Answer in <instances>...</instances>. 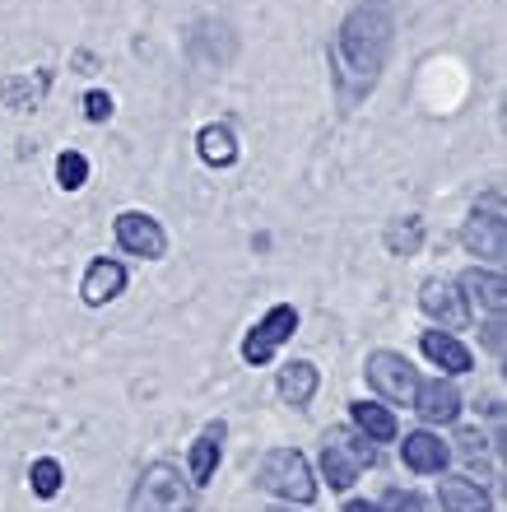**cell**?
<instances>
[{
	"label": "cell",
	"mask_w": 507,
	"mask_h": 512,
	"mask_svg": "<svg viewBox=\"0 0 507 512\" xmlns=\"http://www.w3.org/2000/svg\"><path fill=\"white\" fill-rule=\"evenodd\" d=\"M391 47V10L382 0H368L345 19L340 28V61H345V75H354L359 84H373L382 61H387Z\"/></svg>",
	"instance_id": "obj_1"
},
{
	"label": "cell",
	"mask_w": 507,
	"mask_h": 512,
	"mask_svg": "<svg viewBox=\"0 0 507 512\" xmlns=\"http://www.w3.org/2000/svg\"><path fill=\"white\" fill-rule=\"evenodd\" d=\"M377 461L373 443L359 429H326L321 438V475L331 489H349Z\"/></svg>",
	"instance_id": "obj_2"
},
{
	"label": "cell",
	"mask_w": 507,
	"mask_h": 512,
	"mask_svg": "<svg viewBox=\"0 0 507 512\" xmlns=\"http://www.w3.org/2000/svg\"><path fill=\"white\" fill-rule=\"evenodd\" d=\"M126 512H196V494H191V485L182 480L177 466L154 461V466H145L140 480H135V494H131V508Z\"/></svg>",
	"instance_id": "obj_3"
},
{
	"label": "cell",
	"mask_w": 507,
	"mask_h": 512,
	"mask_svg": "<svg viewBox=\"0 0 507 512\" xmlns=\"http://www.w3.org/2000/svg\"><path fill=\"white\" fill-rule=\"evenodd\" d=\"M256 480H261V489H270V494H280V499H289V503H312L317 499L312 466H307V457L294 452V447H275V452H266Z\"/></svg>",
	"instance_id": "obj_4"
},
{
	"label": "cell",
	"mask_w": 507,
	"mask_h": 512,
	"mask_svg": "<svg viewBox=\"0 0 507 512\" xmlns=\"http://www.w3.org/2000/svg\"><path fill=\"white\" fill-rule=\"evenodd\" d=\"M363 373H368V387H373L377 396H387V401H396V405H414L419 378H414V364L405 359V354L373 350L368 354V364H363Z\"/></svg>",
	"instance_id": "obj_5"
},
{
	"label": "cell",
	"mask_w": 507,
	"mask_h": 512,
	"mask_svg": "<svg viewBox=\"0 0 507 512\" xmlns=\"http://www.w3.org/2000/svg\"><path fill=\"white\" fill-rule=\"evenodd\" d=\"M294 331H298V312L289 308V303H275V308H270L266 317L247 331V340H242V359H247L252 368L270 364V359H275V350H280Z\"/></svg>",
	"instance_id": "obj_6"
},
{
	"label": "cell",
	"mask_w": 507,
	"mask_h": 512,
	"mask_svg": "<svg viewBox=\"0 0 507 512\" xmlns=\"http://www.w3.org/2000/svg\"><path fill=\"white\" fill-rule=\"evenodd\" d=\"M461 243H466L475 256H484V261H503V256H507L503 205H498V201L475 205V210H470V219H466V229H461Z\"/></svg>",
	"instance_id": "obj_7"
},
{
	"label": "cell",
	"mask_w": 507,
	"mask_h": 512,
	"mask_svg": "<svg viewBox=\"0 0 507 512\" xmlns=\"http://www.w3.org/2000/svg\"><path fill=\"white\" fill-rule=\"evenodd\" d=\"M117 243L131 256H149V261L168 252V238H163L159 219L145 215V210H126V215H117Z\"/></svg>",
	"instance_id": "obj_8"
},
{
	"label": "cell",
	"mask_w": 507,
	"mask_h": 512,
	"mask_svg": "<svg viewBox=\"0 0 507 512\" xmlns=\"http://www.w3.org/2000/svg\"><path fill=\"white\" fill-rule=\"evenodd\" d=\"M419 308H424L433 322H442V331H461V326L470 322L466 298H461V289H456L452 280H428L424 289H419Z\"/></svg>",
	"instance_id": "obj_9"
},
{
	"label": "cell",
	"mask_w": 507,
	"mask_h": 512,
	"mask_svg": "<svg viewBox=\"0 0 507 512\" xmlns=\"http://www.w3.org/2000/svg\"><path fill=\"white\" fill-rule=\"evenodd\" d=\"M447 443H442L438 433H428V429H419V433H405V443H401V461L410 466L414 475H442L447 471Z\"/></svg>",
	"instance_id": "obj_10"
},
{
	"label": "cell",
	"mask_w": 507,
	"mask_h": 512,
	"mask_svg": "<svg viewBox=\"0 0 507 512\" xmlns=\"http://www.w3.org/2000/svg\"><path fill=\"white\" fill-rule=\"evenodd\" d=\"M414 410H419V419L424 424H452L456 415H461V391L452 387V382H419V391H414Z\"/></svg>",
	"instance_id": "obj_11"
},
{
	"label": "cell",
	"mask_w": 507,
	"mask_h": 512,
	"mask_svg": "<svg viewBox=\"0 0 507 512\" xmlns=\"http://www.w3.org/2000/svg\"><path fill=\"white\" fill-rule=\"evenodd\" d=\"M419 350H424V359H433L442 373H452V378L475 368V354H470L452 331H424V336H419Z\"/></svg>",
	"instance_id": "obj_12"
},
{
	"label": "cell",
	"mask_w": 507,
	"mask_h": 512,
	"mask_svg": "<svg viewBox=\"0 0 507 512\" xmlns=\"http://www.w3.org/2000/svg\"><path fill=\"white\" fill-rule=\"evenodd\" d=\"M456 289H466L461 298H470V303H475V308H484L489 317H503V308H507V280L498 275V270H466Z\"/></svg>",
	"instance_id": "obj_13"
},
{
	"label": "cell",
	"mask_w": 507,
	"mask_h": 512,
	"mask_svg": "<svg viewBox=\"0 0 507 512\" xmlns=\"http://www.w3.org/2000/svg\"><path fill=\"white\" fill-rule=\"evenodd\" d=\"M126 289V266L121 261H94V266L84 270V284H80V294L89 308H103V303H112V298Z\"/></svg>",
	"instance_id": "obj_14"
},
{
	"label": "cell",
	"mask_w": 507,
	"mask_h": 512,
	"mask_svg": "<svg viewBox=\"0 0 507 512\" xmlns=\"http://www.w3.org/2000/svg\"><path fill=\"white\" fill-rule=\"evenodd\" d=\"M442 512H489V494H484L470 475H447L438 485Z\"/></svg>",
	"instance_id": "obj_15"
},
{
	"label": "cell",
	"mask_w": 507,
	"mask_h": 512,
	"mask_svg": "<svg viewBox=\"0 0 507 512\" xmlns=\"http://www.w3.org/2000/svg\"><path fill=\"white\" fill-rule=\"evenodd\" d=\"M312 396H317V368L307 364V359H294V364H284V368H280V401L294 405V410H303Z\"/></svg>",
	"instance_id": "obj_16"
},
{
	"label": "cell",
	"mask_w": 507,
	"mask_h": 512,
	"mask_svg": "<svg viewBox=\"0 0 507 512\" xmlns=\"http://www.w3.org/2000/svg\"><path fill=\"white\" fill-rule=\"evenodd\" d=\"M354 429L368 438V443H396V415L387 405H373V401H354Z\"/></svg>",
	"instance_id": "obj_17"
},
{
	"label": "cell",
	"mask_w": 507,
	"mask_h": 512,
	"mask_svg": "<svg viewBox=\"0 0 507 512\" xmlns=\"http://www.w3.org/2000/svg\"><path fill=\"white\" fill-rule=\"evenodd\" d=\"M219 452H224V424H210V429L191 443V485H205L219 466Z\"/></svg>",
	"instance_id": "obj_18"
},
{
	"label": "cell",
	"mask_w": 507,
	"mask_h": 512,
	"mask_svg": "<svg viewBox=\"0 0 507 512\" xmlns=\"http://www.w3.org/2000/svg\"><path fill=\"white\" fill-rule=\"evenodd\" d=\"M196 149H201V159L210 163V168H228V163H238V140H233V131L228 126H205L201 135H196Z\"/></svg>",
	"instance_id": "obj_19"
},
{
	"label": "cell",
	"mask_w": 507,
	"mask_h": 512,
	"mask_svg": "<svg viewBox=\"0 0 507 512\" xmlns=\"http://www.w3.org/2000/svg\"><path fill=\"white\" fill-rule=\"evenodd\" d=\"M419 243H424V224H419L414 215L391 219V224H387V247H391V256H414V252H419Z\"/></svg>",
	"instance_id": "obj_20"
},
{
	"label": "cell",
	"mask_w": 507,
	"mask_h": 512,
	"mask_svg": "<svg viewBox=\"0 0 507 512\" xmlns=\"http://www.w3.org/2000/svg\"><path fill=\"white\" fill-rule=\"evenodd\" d=\"M61 461H52V457H38L33 461V471H28V485H33V494L38 499H56L61 494Z\"/></svg>",
	"instance_id": "obj_21"
},
{
	"label": "cell",
	"mask_w": 507,
	"mask_h": 512,
	"mask_svg": "<svg viewBox=\"0 0 507 512\" xmlns=\"http://www.w3.org/2000/svg\"><path fill=\"white\" fill-rule=\"evenodd\" d=\"M56 182L66 191H80L89 182V159H84L80 149H66L61 159H56Z\"/></svg>",
	"instance_id": "obj_22"
},
{
	"label": "cell",
	"mask_w": 507,
	"mask_h": 512,
	"mask_svg": "<svg viewBox=\"0 0 507 512\" xmlns=\"http://www.w3.org/2000/svg\"><path fill=\"white\" fill-rule=\"evenodd\" d=\"M382 512H433V508H428V503L419 499V494H401V489H396V494H387Z\"/></svg>",
	"instance_id": "obj_23"
},
{
	"label": "cell",
	"mask_w": 507,
	"mask_h": 512,
	"mask_svg": "<svg viewBox=\"0 0 507 512\" xmlns=\"http://www.w3.org/2000/svg\"><path fill=\"white\" fill-rule=\"evenodd\" d=\"M84 117H89V122H107V117H112V98H107L103 89L84 94Z\"/></svg>",
	"instance_id": "obj_24"
},
{
	"label": "cell",
	"mask_w": 507,
	"mask_h": 512,
	"mask_svg": "<svg viewBox=\"0 0 507 512\" xmlns=\"http://www.w3.org/2000/svg\"><path fill=\"white\" fill-rule=\"evenodd\" d=\"M484 340H489V350L494 354H503V322H498V317L484 326Z\"/></svg>",
	"instance_id": "obj_25"
},
{
	"label": "cell",
	"mask_w": 507,
	"mask_h": 512,
	"mask_svg": "<svg viewBox=\"0 0 507 512\" xmlns=\"http://www.w3.org/2000/svg\"><path fill=\"white\" fill-rule=\"evenodd\" d=\"M461 452H470V457H475V452H484V438H480V433H461Z\"/></svg>",
	"instance_id": "obj_26"
},
{
	"label": "cell",
	"mask_w": 507,
	"mask_h": 512,
	"mask_svg": "<svg viewBox=\"0 0 507 512\" xmlns=\"http://www.w3.org/2000/svg\"><path fill=\"white\" fill-rule=\"evenodd\" d=\"M345 512H382V503H368V499H354V503H345Z\"/></svg>",
	"instance_id": "obj_27"
},
{
	"label": "cell",
	"mask_w": 507,
	"mask_h": 512,
	"mask_svg": "<svg viewBox=\"0 0 507 512\" xmlns=\"http://www.w3.org/2000/svg\"><path fill=\"white\" fill-rule=\"evenodd\" d=\"M270 512H294V508H270Z\"/></svg>",
	"instance_id": "obj_28"
}]
</instances>
